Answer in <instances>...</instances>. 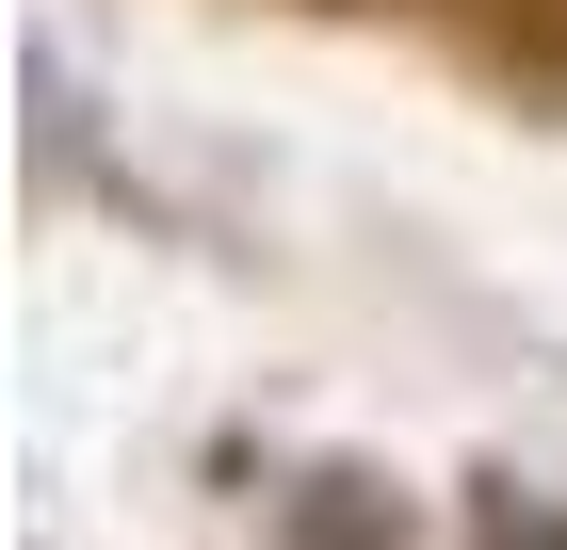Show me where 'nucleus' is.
I'll return each mask as SVG.
<instances>
[{
    "mask_svg": "<svg viewBox=\"0 0 567 550\" xmlns=\"http://www.w3.org/2000/svg\"><path fill=\"white\" fill-rule=\"evenodd\" d=\"M292 550H405L390 486H357V469H324V486H292V518H276Z\"/></svg>",
    "mask_w": 567,
    "mask_h": 550,
    "instance_id": "obj_1",
    "label": "nucleus"
},
{
    "mask_svg": "<svg viewBox=\"0 0 567 550\" xmlns=\"http://www.w3.org/2000/svg\"><path fill=\"white\" fill-rule=\"evenodd\" d=\"M486 550H567V518H551V502H503V518H486Z\"/></svg>",
    "mask_w": 567,
    "mask_h": 550,
    "instance_id": "obj_2",
    "label": "nucleus"
}]
</instances>
